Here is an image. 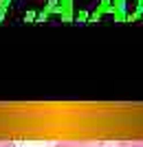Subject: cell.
<instances>
[{
  "mask_svg": "<svg viewBox=\"0 0 143 147\" xmlns=\"http://www.w3.org/2000/svg\"><path fill=\"white\" fill-rule=\"evenodd\" d=\"M53 147H106L101 141H60Z\"/></svg>",
  "mask_w": 143,
  "mask_h": 147,
  "instance_id": "cell-1",
  "label": "cell"
},
{
  "mask_svg": "<svg viewBox=\"0 0 143 147\" xmlns=\"http://www.w3.org/2000/svg\"><path fill=\"white\" fill-rule=\"evenodd\" d=\"M106 147H143V138H132V141H117Z\"/></svg>",
  "mask_w": 143,
  "mask_h": 147,
  "instance_id": "cell-2",
  "label": "cell"
},
{
  "mask_svg": "<svg viewBox=\"0 0 143 147\" xmlns=\"http://www.w3.org/2000/svg\"><path fill=\"white\" fill-rule=\"evenodd\" d=\"M0 147H18L13 141H0Z\"/></svg>",
  "mask_w": 143,
  "mask_h": 147,
  "instance_id": "cell-3",
  "label": "cell"
}]
</instances>
